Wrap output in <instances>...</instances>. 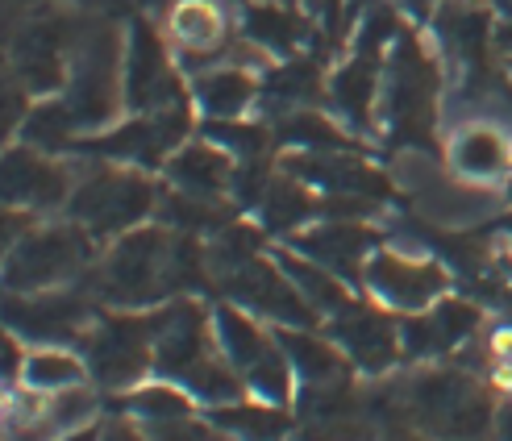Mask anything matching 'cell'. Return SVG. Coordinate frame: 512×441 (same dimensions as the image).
I'll return each mask as SVG.
<instances>
[{
	"mask_svg": "<svg viewBox=\"0 0 512 441\" xmlns=\"http://www.w3.org/2000/svg\"><path fill=\"white\" fill-rule=\"evenodd\" d=\"M188 279H196V250L167 238L163 229H138L109 250L105 267L96 271V292L109 304L142 308L184 288Z\"/></svg>",
	"mask_w": 512,
	"mask_h": 441,
	"instance_id": "cell-1",
	"label": "cell"
},
{
	"mask_svg": "<svg viewBox=\"0 0 512 441\" xmlns=\"http://www.w3.org/2000/svg\"><path fill=\"white\" fill-rule=\"evenodd\" d=\"M400 417L433 441H483L496 425L488 392L467 371H421L400 387Z\"/></svg>",
	"mask_w": 512,
	"mask_h": 441,
	"instance_id": "cell-2",
	"label": "cell"
},
{
	"mask_svg": "<svg viewBox=\"0 0 512 441\" xmlns=\"http://www.w3.org/2000/svg\"><path fill=\"white\" fill-rule=\"evenodd\" d=\"M63 109L75 129H100L121 109V42L113 30L80 34L71 46V80Z\"/></svg>",
	"mask_w": 512,
	"mask_h": 441,
	"instance_id": "cell-3",
	"label": "cell"
},
{
	"mask_svg": "<svg viewBox=\"0 0 512 441\" xmlns=\"http://www.w3.org/2000/svg\"><path fill=\"white\" fill-rule=\"evenodd\" d=\"M150 209H155V184L138 171L105 167L92 171L80 188L71 192V217L84 225L92 238H109V233L134 229Z\"/></svg>",
	"mask_w": 512,
	"mask_h": 441,
	"instance_id": "cell-4",
	"label": "cell"
},
{
	"mask_svg": "<svg viewBox=\"0 0 512 441\" xmlns=\"http://www.w3.org/2000/svg\"><path fill=\"white\" fill-rule=\"evenodd\" d=\"M92 258V233L84 225L38 229L9 250V288L13 292H46L71 279Z\"/></svg>",
	"mask_w": 512,
	"mask_h": 441,
	"instance_id": "cell-5",
	"label": "cell"
},
{
	"mask_svg": "<svg viewBox=\"0 0 512 441\" xmlns=\"http://www.w3.org/2000/svg\"><path fill=\"white\" fill-rule=\"evenodd\" d=\"M433 96H438V71L413 38H400L388 59V80H383V113H388L396 138L421 142L429 134Z\"/></svg>",
	"mask_w": 512,
	"mask_h": 441,
	"instance_id": "cell-6",
	"label": "cell"
},
{
	"mask_svg": "<svg viewBox=\"0 0 512 441\" xmlns=\"http://www.w3.org/2000/svg\"><path fill=\"white\" fill-rule=\"evenodd\" d=\"M155 367V317H105L88 337V371L100 387H130Z\"/></svg>",
	"mask_w": 512,
	"mask_h": 441,
	"instance_id": "cell-7",
	"label": "cell"
},
{
	"mask_svg": "<svg viewBox=\"0 0 512 441\" xmlns=\"http://www.w3.org/2000/svg\"><path fill=\"white\" fill-rule=\"evenodd\" d=\"M213 337L217 333L209 329V317L196 300L167 304L163 313H155V371L163 379L188 383V375L213 358Z\"/></svg>",
	"mask_w": 512,
	"mask_h": 441,
	"instance_id": "cell-8",
	"label": "cell"
},
{
	"mask_svg": "<svg viewBox=\"0 0 512 441\" xmlns=\"http://www.w3.org/2000/svg\"><path fill=\"white\" fill-rule=\"evenodd\" d=\"M221 275H225L229 296H234L238 304L254 308V313H263V317H271L279 325L309 329L317 321L313 304L296 292V283L284 275V267H271V263H263V258L250 254V258H242V263L225 267Z\"/></svg>",
	"mask_w": 512,
	"mask_h": 441,
	"instance_id": "cell-9",
	"label": "cell"
},
{
	"mask_svg": "<svg viewBox=\"0 0 512 441\" xmlns=\"http://www.w3.org/2000/svg\"><path fill=\"white\" fill-rule=\"evenodd\" d=\"M367 288L375 292V300H383L396 313H425L442 300L446 292V271L438 263H425V258H404V254H375L367 258Z\"/></svg>",
	"mask_w": 512,
	"mask_h": 441,
	"instance_id": "cell-10",
	"label": "cell"
},
{
	"mask_svg": "<svg viewBox=\"0 0 512 441\" xmlns=\"http://www.w3.org/2000/svg\"><path fill=\"white\" fill-rule=\"evenodd\" d=\"M329 337L350 358V367H358L363 375H383L404 354L400 325H392L375 308H358V304L342 308L338 317H329Z\"/></svg>",
	"mask_w": 512,
	"mask_h": 441,
	"instance_id": "cell-11",
	"label": "cell"
},
{
	"mask_svg": "<svg viewBox=\"0 0 512 441\" xmlns=\"http://www.w3.org/2000/svg\"><path fill=\"white\" fill-rule=\"evenodd\" d=\"M125 100L142 113H159L179 105V84L167 67L163 42L146 21L134 25L130 46H125Z\"/></svg>",
	"mask_w": 512,
	"mask_h": 441,
	"instance_id": "cell-12",
	"label": "cell"
},
{
	"mask_svg": "<svg viewBox=\"0 0 512 441\" xmlns=\"http://www.w3.org/2000/svg\"><path fill=\"white\" fill-rule=\"evenodd\" d=\"M479 313L467 300H438L425 308L421 317L400 325V346L408 358H433V354H450L454 346H463L475 333Z\"/></svg>",
	"mask_w": 512,
	"mask_h": 441,
	"instance_id": "cell-13",
	"label": "cell"
},
{
	"mask_svg": "<svg viewBox=\"0 0 512 441\" xmlns=\"http://www.w3.org/2000/svg\"><path fill=\"white\" fill-rule=\"evenodd\" d=\"M188 134V109L184 105H171L159 109L134 125L117 129V134L92 142L96 154H113V159H134V163H159L167 150L179 146V138Z\"/></svg>",
	"mask_w": 512,
	"mask_h": 441,
	"instance_id": "cell-14",
	"label": "cell"
},
{
	"mask_svg": "<svg viewBox=\"0 0 512 441\" xmlns=\"http://www.w3.org/2000/svg\"><path fill=\"white\" fill-rule=\"evenodd\" d=\"M5 200L21 209H55L67 200V171L34 150H9L5 159Z\"/></svg>",
	"mask_w": 512,
	"mask_h": 441,
	"instance_id": "cell-15",
	"label": "cell"
},
{
	"mask_svg": "<svg viewBox=\"0 0 512 441\" xmlns=\"http://www.w3.org/2000/svg\"><path fill=\"white\" fill-rule=\"evenodd\" d=\"M88 321V308L75 300V296H55V292H42L34 300H13L9 304V325L25 337H38V342H71L80 337Z\"/></svg>",
	"mask_w": 512,
	"mask_h": 441,
	"instance_id": "cell-16",
	"label": "cell"
},
{
	"mask_svg": "<svg viewBox=\"0 0 512 441\" xmlns=\"http://www.w3.org/2000/svg\"><path fill=\"white\" fill-rule=\"evenodd\" d=\"M213 333H217L221 358L242 379H250L259 367H267V362H275L279 354H284V350H279V337H267L259 325H254V317L242 313V308H217Z\"/></svg>",
	"mask_w": 512,
	"mask_h": 441,
	"instance_id": "cell-17",
	"label": "cell"
},
{
	"mask_svg": "<svg viewBox=\"0 0 512 441\" xmlns=\"http://www.w3.org/2000/svg\"><path fill=\"white\" fill-rule=\"evenodd\" d=\"M371 242H375L371 229H363V225H321V229L296 238L304 258H313V263H321L325 271H334L342 279H358L367 271L363 258H367Z\"/></svg>",
	"mask_w": 512,
	"mask_h": 441,
	"instance_id": "cell-18",
	"label": "cell"
},
{
	"mask_svg": "<svg viewBox=\"0 0 512 441\" xmlns=\"http://www.w3.org/2000/svg\"><path fill=\"white\" fill-rule=\"evenodd\" d=\"M234 154L221 150L217 142H196V146H179L171 154V179L179 192L188 196H204V200H217L229 184H234Z\"/></svg>",
	"mask_w": 512,
	"mask_h": 441,
	"instance_id": "cell-19",
	"label": "cell"
},
{
	"mask_svg": "<svg viewBox=\"0 0 512 441\" xmlns=\"http://www.w3.org/2000/svg\"><path fill=\"white\" fill-rule=\"evenodd\" d=\"M63 55H67V34L59 21H38L21 34L17 42V71L21 84L34 92H50L63 80Z\"/></svg>",
	"mask_w": 512,
	"mask_h": 441,
	"instance_id": "cell-20",
	"label": "cell"
},
{
	"mask_svg": "<svg viewBox=\"0 0 512 441\" xmlns=\"http://www.w3.org/2000/svg\"><path fill=\"white\" fill-rule=\"evenodd\" d=\"M275 337H279V350L288 354L292 371L304 379V387H313V383H338V379H346L350 358L338 350L334 337H329V342H321L317 333L300 329V325L279 329Z\"/></svg>",
	"mask_w": 512,
	"mask_h": 441,
	"instance_id": "cell-21",
	"label": "cell"
},
{
	"mask_svg": "<svg viewBox=\"0 0 512 441\" xmlns=\"http://www.w3.org/2000/svg\"><path fill=\"white\" fill-rule=\"evenodd\" d=\"M300 179H313L325 192L334 196H354V200H371L383 192V179L358 159H338V154H304L292 163Z\"/></svg>",
	"mask_w": 512,
	"mask_h": 441,
	"instance_id": "cell-22",
	"label": "cell"
},
{
	"mask_svg": "<svg viewBox=\"0 0 512 441\" xmlns=\"http://www.w3.org/2000/svg\"><path fill=\"white\" fill-rule=\"evenodd\" d=\"M229 441H284L288 437V412L279 404H250V400H238V404H221L213 408L209 417Z\"/></svg>",
	"mask_w": 512,
	"mask_h": 441,
	"instance_id": "cell-23",
	"label": "cell"
},
{
	"mask_svg": "<svg viewBox=\"0 0 512 441\" xmlns=\"http://www.w3.org/2000/svg\"><path fill=\"white\" fill-rule=\"evenodd\" d=\"M329 96H334V105L346 113L350 125L371 129L375 96H379V67H375V55H363V50H358V59H350V63L334 75V84H329Z\"/></svg>",
	"mask_w": 512,
	"mask_h": 441,
	"instance_id": "cell-24",
	"label": "cell"
},
{
	"mask_svg": "<svg viewBox=\"0 0 512 441\" xmlns=\"http://www.w3.org/2000/svg\"><path fill=\"white\" fill-rule=\"evenodd\" d=\"M450 159H454V171H463L471 179H500L512 167V150L492 125H471L454 138Z\"/></svg>",
	"mask_w": 512,
	"mask_h": 441,
	"instance_id": "cell-25",
	"label": "cell"
},
{
	"mask_svg": "<svg viewBox=\"0 0 512 441\" xmlns=\"http://www.w3.org/2000/svg\"><path fill=\"white\" fill-rule=\"evenodd\" d=\"M279 267H284V275L296 283V292L313 304V313H325V317H338L342 308H350V292L342 275L325 271L321 263H313V258H300V254H279Z\"/></svg>",
	"mask_w": 512,
	"mask_h": 441,
	"instance_id": "cell-26",
	"label": "cell"
},
{
	"mask_svg": "<svg viewBox=\"0 0 512 441\" xmlns=\"http://www.w3.org/2000/svg\"><path fill=\"white\" fill-rule=\"evenodd\" d=\"M92 379V371L84 367L75 354L59 350V346H42L25 358L21 367V383L30 387V392H67V387H84Z\"/></svg>",
	"mask_w": 512,
	"mask_h": 441,
	"instance_id": "cell-27",
	"label": "cell"
},
{
	"mask_svg": "<svg viewBox=\"0 0 512 441\" xmlns=\"http://www.w3.org/2000/svg\"><path fill=\"white\" fill-rule=\"evenodd\" d=\"M254 92H259V88H254V80L246 71H238V67H217V71H209V75H200V80H196L200 109L209 117H221V121L246 113Z\"/></svg>",
	"mask_w": 512,
	"mask_h": 441,
	"instance_id": "cell-28",
	"label": "cell"
},
{
	"mask_svg": "<svg viewBox=\"0 0 512 441\" xmlns=\"http://www.w3.org/2000/svg\"><path fill=\"white\" fill-rule=\"evenodd\" d=\"M192 400H196V396L188 392L184 383L167 379V383H146V387H138V392H130V396L121 400V408L134 412L142 425H155V421L192 417Z\"/></svg>",
	"mask_w": 512,
	"mask_h": 441,
	"instance_id": "cell-29",
	"label": "cell"
},
{
	"mask_svg": "<svg viewBox=\"0 0 512 441\" xmlns=\"http://www.w3.org/2000/svg\"><path fill=\"white\" fill-rule=\"evenodd\" d=\"M259 204H263L267 229H279V233H292L296 225H304V221L317 213V200L304 192L296 179H275V184H267L263 196H259Z\"/></svg>",
	"mask_w": 512,
	"mask_h": 441,
	"instance_id": "cell-30",
	"label": "cell"
},
{
	"mask_svg": "<svg viewBox=\"0 0 512 441\" xmlns=\"http://www.w3.org/2000/svg\"><path fill=\"white\" fill-rule=\"evenodd\" d=\"M171 30L188 50H213L221 42L225 21H221V13L209 5V0H184V5L171 13Z\"/></svg>",
	"mask_w": 512,
	"mask_h": 441,
	"instance_id": "cell-31",
	"label": "cell"
},
{
	"mask_svg": "<svg viewBox=\"0 0 512 441\" xmlns=\"http://www.w3.org/2000/svg\"><path fill=\"white\" fill-rule=\"evenodd\" d=\"M442 38H446V46L454 50V55L479 59L483 42H488V17L467 9V5H450L442 13Z\"/></svg>",
	"mask_w": 512,
	"mask_h": 441,
	"instance_id": "cell-32",
	"label": "cell"
},
{
	"mask_svg": "<svg viewBox=\"0 0 512 441\" xmlns=\"http://www.w3.org/2000/svg\"><path fill=\"white\" fill-rule=\"evenodd\" d=\"M246 34L271 50H292L300 38V21L279 5H259V9L246 13Z\"/></svg>",
	"mask_w": 512,
	"mask_h": 441,
	"instance_id": "cell-33",
	"label": "cell"
},
{
	"mask_svg": "<svg viewBox=\"0 0 512 441\" xmlns=\"http://www.w3.org/2000/svg\"><path fill=\"white\" fill-rule=\"evenodd\" d=\"M284 138L300 142V146H313V150H321V146L325 150H342L346 146V138L325 117H317V113H292L284 121Z\"/></svg>",
	"mask_w": 512,
	"mask_h": 441,
	"instance_id": "cell-34",
	"label": "cell"
},
{
	"mask_svg": "<svg viewBox=\"0 0 512 441\" xmlns=\"http://www.w3.org/2000/svg\"><path fill=\"white\" fill-rule=\"evenodd\" d=\"M150 441H229L213 421H200L196 412L192 417H175V421H155L146 425Z\"/></svg>",
	"mask_w": 512,
	"mask_h": 441,
	"instance_id": "cell-35",
	"label": "cell"
},
{
	"mask_svg": "<svg viewBox=\"0 0 512 441\" xmlns=\"http://www.w3.org/2000/svg\"><path fill=\"white\" fill-rule=\"evenodd\" d=\"M313 88H317L313 67L309 63H292L267 84V100L271 105H300L304 96H313Z\"/></svg>",
	"mask_w": 512,
	"mask_h": 441,
	"instance_id": "cell-36",
	"label": "cell"
},
{
	"mask_svg": "<svg viewBox=\"0 0 512 441\" xmlns=\"http://www.w3.org/2000/svg\"><path fill=\"white\" fill-rule=\"evenodd\" d=\"M209 138L242 163H254L259 150H263V129L259 125H209Z\"/></svg>",
	"mask_w": 512,
	"mask_h": 441,
	"instance_id": "cell-37",
	"label": "cell"
},
{
	"mask_svg": "<svg viewBox=\"0 0 512 441\" xmlns=\"http://www.w3.org/2000/svg\"><path fill=\"white\" fill-rule=\"evenodd\" d=\"M100 441H150V437H146V429L138 433L134 425H105L100 429Z\"/></svg>",
	"mask_w": 512,
	"mask_h": 441,
	"instance_id": "cell-38",
	"label": "cell"
},
{
	"mask_svg": "<svg viewBox=\"0 0 512 441\" xmlns=\"http://www.w3.org/2000/svg\"><path fill=\"white\" fill-rule=\"evenodd\" d=\"M21 367H25V362L17 358V337H5V379H9V383H17Z\"/></svg>",
	"mask_w": 512,
	"mask_h": 441,
	"instance_id": "cell-39",
	"label": "cell"
},
{
	"mask_svg": "<svg viewBox=\"0 0 512 441\" xmlns=\"http://www.w3.org/2000/svg\"><path fill=\"white\" fill-rule=\"evenodd\" d=\"M492 433H496V441H512V400H508V404H500Z\"/></svg>",
	"mask_w": 512,
	"mask_h": 441,
	"instance_id": "cell-40",
	"label": "cell"
},
{
	"mask_svg": "<svg viewBox=\"0 0 512 441\" xmlns=\"http://www.w3.org/2000/svg\"><path fill=\"white\" fill-rule=\"evenodd\" d=\"M309 9L329 17V21H338V9H342V0H309Z\"/></svg>",
	"mask_w": 512,
	"mask_h": 441,
	"instance_id": "cell-41",
	"label": "cell"
},
{
	"mask_svg": "<svg viewBox=\"0 0 512 441\" xmlns=\"http://www.w3.org/2000/svg\"><path fill=\"white\" fill-rule=\"evenodd\" d=\"M496 46H504V50H512V17L500 25V30H496Z\"/></svg>",
	"mask_w": 512,
	"mask_h": 441,
	"instance_id": "cell-42",
	"label": "cell"
},
{
	"mask_svg": "<svg viewBox=\"0 0 512 441\" xmlns=\"http://www.w3.org/2000/svg\"><path fill=\"white\" fill-rule=\"evenodd\" d=\"M63 441H100V433H96V429H75V433H67Z\"/></svg>",
	"mask_w": 512,
	"mask_h": 441,
	"instance_id": "cell-43",
	"label": "cell"
},
{
	"mask_svg": "<svg viewBox=\"0 0 512 441\" xmlns=\"http://www.w3.org/2000/svg\"><path fill=\"white\" fill-rule=\"evenodd\" d=\"M496 9H500L504 17H512V0H496Z\"/></svg>",
	"mask_w": 512,
	"mask_h": 441,
	"instance_id": "cell-44",
	"label": "cell"
},
{
	"mask_svg": "<svg viewBox=\"0 0 512 441\" xmlns=\"http://www.w3.org/2000/svg\"><path fill=\"white\" fill-rule=\"evenodd\" d=\"M400 441H433V437H425V433H421V437H400Z\"/></svg>",
	"mask_w": 512,
	"mask_h": 441,
	"instance_id": "cell-45",
	"label": "cell"
},
{
	"mask_svg": "<svg viewBox=\"0 0 512 441\" xmlns=\"http://www.w3.org/2000/svg\"><path fill=\"white\" fill-rule=\"evenodd\" d=\"M508 233H512V221H508Z\"/></svg>",
	"mask_w": 512,
	"mask_h": 441,
	"instance_id": "cell-46",
	"label": "cell"
}]
</instances>
